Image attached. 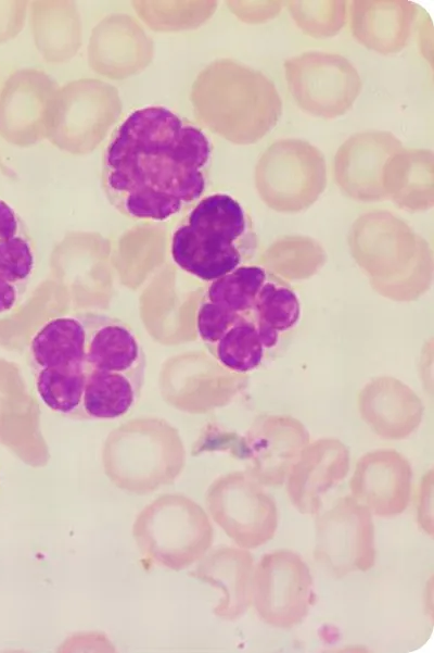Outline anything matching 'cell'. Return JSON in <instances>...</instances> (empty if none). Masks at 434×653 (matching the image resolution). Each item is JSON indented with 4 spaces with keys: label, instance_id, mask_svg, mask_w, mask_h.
Listing matches in <instances>:
<instances>
[{
    "label": "cell",
    "instance_id": "6da1fadb",
    "mask_svg": "<svg viewBox=\"0 0 434 653\" xmlns=\"http://www.w3.org/2000/svg\"><path fill=\"white\" fill-rule=\"evenodd\" d=\"M210 154L197 126L163 105L138 108L106 145L103 187L126 216L164 222L203 194Z\"/></svg>",
    "mask_w": 434,
    "mask_h": 653
},
{
    "label": "cell",
    "instance_id": "7a4b0ae2",
    "mask_svg": "<svg viewBox=\"0 0 434 653\" xmlns=\"http://www.w3.org/2000/svg\"><path fill=\"white\" fill-rule=\"evenodd\" d=\"M260 197L277 209H298L314 202L327 185L322 152L302 139H281L260 156L255 168Z\"/></svg>",
    "mask_w": 434,
    "mask_h": 653
},
{
    "label": "cell",
    "instance_id": "3957f363",
    "mask_svg": "<svg viewBox=\"0 0 434 653\" xmlns=\"http://www.w3.org/2000/svg\"><path fill=\"white\" fill-rule=\"evenodd\" d=\"M289 90L306 112L334 118L347 112L361 90L355 66L335 53L310 51L284 63Z\"/></svg>",
    "mask_w": 434,
    "mask_h": 653
},
{
    "label": "cell",
    "instance_id": "277c9868",
    "mask_svg": "<svg viewBox=\"0 0 434 653\" xmlns=\"http://www.w3.org/2000/svg\"><path fill=\"white\" fill-rule=\"evenodd\" d=\"M252 601L268 625L291 628L308 614L312 603V577L295 552L277 550L263 555L252 577Z\"/></svg>",
    "mask_w": 434,
    "mask_h": 653
},
{
    "label": "cell",
    "instance_id": "5b68a950",
    "mask_svg": "<svg viewBox=\"0 0 434 653\" xmlns=\"http://www.w3.org/2000/svg\"><path fill=\"white\" fill-rule=\"evenodd\" d=\"M220 133L232 142L261 139L279 121L282 102L273 83L259 71L227 61Z\"/></svg>",
    "mask_w": 434,
    "mask_h": 653
},
{
    "label": "cell",
    "instance_id": "8992f818",
    "mask_svg": "<svg viewBox=\"0 0 434 653\" xmlns=\"http://www.w3.org/2000/svg\"><path fill=\"white\" fill-rule=\"evenodd\" d=\"M314 553L336 577L371 569L375 561L372 513L353 497L339 499L316 522Z\"/></svg>",
    "mask_w": 434,
    "mask_h": 653
},
{
    "label": "cell",
    "instance_id": "52a82bcc",
    "mask_svg": "<svg viewBox=\"0 0 434 653\" xmlns=\"http://www.w3.org/2000/svg\"><path fill=\"white\" fill-rule=\"evenodd\" d=\"M212 504L218 523L242 549L258 548L277 531L275 500L243 472L229 474L217 484Z\"/></svg>",
    "mask_w": 434,
    "mask_h": 653
},
{
    "label": "cell",
    "instance_id": "ba28073f",
    "mask_svg": "<svg viewBox=\"0 0 434 653\" xmlns=\"http://www.w3.org/2000/svg\"><path fill=\"white\" fill-rule=\"evenodd\" d=\"M411 480V466L403 455L393 451H376L358 461L349 488L352 497L371 513L393 517L407 508Z\"/></svg>",
    "mask_w": 434,
    "mask_h": 653
},
{
    "label": "cell",
    "instance_id": "9c48e42d",
    "mask_svg": "<svg viewBox=\"0 0 434 653\" xmlns=\"http://www.w3.org/2000/svg\"><path fill=\"white\" fill-rule=\"evenodd\" d=\"M177 229L235 267L243 265L247 217L231 196L213 193L204 197Z\"/></svg>",
    "mask_w": 434,
    "mask_h": 653
},
{
    "label": "cell",
    "instance_id": "30bf717a",
    "mask_svg": "<svg viewBox=\"0 0 434 653\" xmlns=\"http://www.w3.org/2000/svg\"><path fill=\"white\" fill-rule=\"evenodd\" d=\"M401 149V142L387 131H366L352 136L337 150L334 175L337 185L349 196L372 200L386 196L384 167Z\"/></svg>",
    "mask_w": 434,
    "mask_h": 653
},
{
    "label": "cell",
    "instance_id": "8fae6325",
    "mask_svg": "<svg viewBox=\"0 0 434 653\" xmlns=\"http://www.w3.org/2000/svg\"><path fill=\"white\" fill-rule=\"evenodd\" d=\"M349 470L347 451L336 443L321 442L305 451L286 477V491L294 507L303 514L320 511L324 495Z\"/></svg>",
    "mask_w": 434,
    "mask_h": 653
},
{
    "label": "cell",
    "instance_id": "7c38bea8",
    "mask_svg": "<svg viewBox=\"0 0 434 653\" xmlns=\"http://www.w3.org/2000/svg\"><path fill=\"white\" fill-rule=\"evenodd\" d=\"M77 316L85 327L86 363L89 369L125 373L143 380L145 355L130 327L103 314Z\"/></svg>",
    "mask_w": 434,
    "mask_h": 653
},
{
    "label": "cell",
    "instance_id": "4fadbf2b",
    "mask_svg": "<svg viewBox=\"0 0 434 653\" xmlns=\"http://www.w3.org/2000/svg\"><path fill=\"white\" fill-rule=\"evenodd\" d=\"M352 29L355 38L381 53L400 50L407 42L416 7L407 1H355Z\"/></svg>",
    "mask_w": 434,
    "mask_h": 653
},
{
    "label": "cell",
    "instance_id": "5bb4252c",
    "mask_svg": "<svg viewBox=\"0 0 434 653\" xmlns=\"http://www.w3.org/2000/svg\"><path fill=\"white\" fill-rule=\"evenodd\" d=\"M35 368L89 371L86 332L78 316L56 317L46 323L30 342Z\"/></svg>",
    "mask_w": 434,
    "mask_h": 653
},
{
    "label": "cell",
    "instance_id": "9a60e30c",
    "mask_svg": "<svg viewBox=\"0 0 434 653\" xmlns=\"http://www.w3.org/2000/svg\"><path fill=\"white\" fill-rule=\"evenodd\" d=\"M143 380L125 373L89 369L81 414L94 419H114L137 402Z\"/></svg>",
    "mask_w": 434,
    "mask_h": 653
},
{
    "label": "cell",
    "instance_id": "2e32d148",
    "mask_svg": "<svg viewBox=\"0 0 434 653\" xmlns=\"http://www.w3.org/2000/svg\"><path fill=\"white\" fill-rule=\"evenodd\" d=\"M433 153L430 150L400 149L385 164L383 187L386 196L401 203L417 204L433 197Z\"/></svg>",
    "mask_w": 434,
    "mask_h": 653
},
{
    "label": "cell",
    "instance_id": "e0dca14e",
    "mask_svg": "<svg viewBox=\"0 0 434 653\" xmlns=\"http://www.w3.org/2000/svg\"><path fill=\"white\" fill-rule=\"evenodd\" d=\"M252 317L270 350L277 346L280 335L299 321L301 303L291 287L269 275L257 294Z\"/></svg>",
    "mask_w": 434,
    "mask_h": 653
},
{
    "label": "cell",
    "instance_id": "ac0fdd59",
    "mask_svg": "<svg viewBox=\"0 0 434 653\" xmlns=\"http://www.w3.org/2000/svg\"><path fill=\"white\" fill-rule=\"evenodd\" d=\"M267 347L252 315H243L215 344L219 363L237 373H247L263 362Z\"/></svg>",
    "mask_w": 434,
    "mask_h": 653
},
{
    "label": "cell",
    "instance_id": "d6986e66",
    "mask_svg": "<svg viewBox=\"0 0 434 653\" xmlns=\"http://www.w3.org/2000/svg\"><path fill=\"white\" fill-rule=\"evenodd\" d=\"M268 272L257 265H241L213 280L206 300L240 315H252L257 294L267 280Z\"/></svg>",
    "mask_w": 434,
    "mask_h": 653
},
{
    "label": "cell",
    "instance_id": "ffe728a7",
    "mask_svg": "<svg viewBox=\"0 0 434 653\" xmlns=\"http://www.w3.org/2000/svg\"><path fill=\"white\" fill-rule=\"evenodd\" d=\"M88 371L42 368L36 373V390L41 401L63 415L81 414Z\"/></svg>",
    "mask_w": 434,
    "mask_h": 653
},
{
    "label": "cell",
    "instance_id": "44dd1931",
    "mask_svg": "<svg viewBox=\"0 0 434 653\" xmlns=\"http://www.w3.org/2000/svg\"><path fill=\"white\" fill-rule=\"evenodd\" d=\"M219 562L225 589L221 614L230 619L241 617L252 603L253 557L245 549H227Z\"/></svg>",
    "mask_w": 434,
    "mask_h": 653
},
{
    "label": "cell",
    "instance_id": "7402d4cb",
    "mask_svg": "<svg viewBox=\"0 0 434 653\" xmlns=\"http://www.w3.org/2000/svg\"><path fill=\"white\" fill-rule=\"evenodd\" d=\"M344 1H290L289 9L297 25L315 37L332 36L344 25Z\"/></svg>",
    "mask_w": 434,
    "mask_h": 653
},
{
    "label": "cell",
    "instance_id": "603a6c76",
    "mask_svg": "<svg viewBox=\"0 0 434 653\" xmlns=\"http://www.w3.org/2000/svg\"><path fill=\"white\" fill-rule=\"evenodd\" d=\"M35 267V252L26 234L0 246V274L23 288Z\"/></svg>",
    "mask_w": 434,
    "mask_h": 653
},
{
    "label": "cell",
    "instance_id": "cb8c5ba5",
    "mask_svg": "<svg viewBox=\"0 0 434 653\" xmlns=\"http://www.w3.org/2000/svg\"><path fill=\"white\" fill-rule=\"evenodd\" d=\"M241 316L243 315L205 300L196 314L197 334L205 343L215 346Z\"/></svg>",
    "mask_w": 434,
    "mask_h": 653
},
{
    "label": "cell",
    "instance_id": "d4e9b609",
    "mask_svg": "<svg viewBox=\"0 0 434 653\" xmlns=\"http://www.w3.org/2000/svg\"><path fill=\"white\" fill-rule=\"evenodd\" d=\"M240 4L238 7V16L242 21L245 22H261L264 20L270 18L277 13H279L281 9V3L278 1H265V2H248L251 5H246L245 2H237Z\"/></svg>",
    "mask_w": 434,
    "mask_h": 653
},
{
    "label": "cell",
    "instance_id": "484cf974",
    "mask_svg": "<svg viewBox=\"0 0 434 653\" xmlns=\"http://www.w3.org/2000/svg\"><path fill=\"white\" fill-rule=\"evenodd\" d=\"M26 234L16 212L0 199V246L16 236Z\"/></svg>",
    "mask_w": 434,
    "mask_h": 653
},
{
    "label": "cell",
    "instance_id": "4316f807",
    "mask_svg": "<svg viewBox=\"0 0 434 653\" xmlns=\"http://www.w3.org/2000/svg\"><path fill=\"white\" fill-rule=\"evenodd\" d=\"M22 292V288L10 282L0 274V313L12 310Z\"/></svg>",
    "mask_w": 434,
    "mask_h": 653
},
{
    "label": "cell",
    "instance_id": "83f0119b",
    "mask_svg": "<svg viewBox=\"0 0 434 653\" xmlns=\"http://www.w3.org/2000/svg\"><path fill=\"white\" fill-rule=\"evenodd\" d=\"M431 494H432V470L430 472V474H427L424 477L423 491H422L423 500L420 502V510H419V520L424 529L429 528L430 535H432V522L427 520L429 518L426 516V511H429V510L426 508V503L431 502V500H432V497H430ZM430 514H431V512H430Z\"/></svg>",
    "mask_w": 434,
    "mask_h": 653
}]
</instances>
